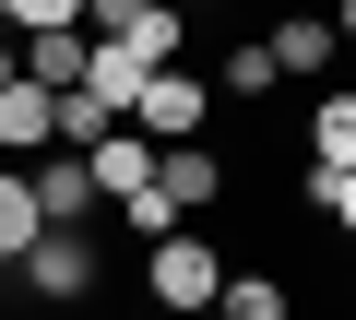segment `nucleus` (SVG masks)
Listing matches in <instances>:
<instances>
[{"mask_svg": "<svg viewBox=\"0 0 356 320\" xmlns=\"http://www.w3.org/2000/svg\"><path fill=\"white\" fill-rule=\"evenodd\" d=\"M36 237H48V226H36V190H24V167H0V273H13Z\"/></svg>", "mask_w": 356, "mask_h": 320, "instance_id": "obj_10", "label": "nucleus"}, {"mask_svg": "<svg viewBox=\"0 0 356 320\" xmlns=\"http://www.w3.org/2000/svg\"><path fill=\"white\" fill-rule=\"evenodd\" d=\"M309 167H321V178H356V95H321V119H309Z\"/></svg>", "mask_w": 356, "mask_h": 320, "instance_id": "obj_9", "label": "nucleus"}, {"mask_svg": "<svg viewBox=\"0 0 356 320\" xmlns=\"http://www.w3.org/2000/svg\"><path fill=\"white\" fill-rule=\"evenodd\" d=\"M214 308H226V320H285V285H273V273H238Z\"/></svg>", "mask_w": 356, "mask_h": 320, "instance_id": "obj_12", "label": "nucleus"}, {"mask_svg": "<svg viewBox=\"0 0 356 320\" xmlns=\"http://www.w3.org/2000/svg\"><path fill=\"white\" fill-rule=\"evenodd\" d=\"M261 60H273V83H285V71H332V24H273Z\"/></svg>", "mask_w": 356, "mask_h": 320, "instance_id": "obj_11", "label": "nucleus"}, {"mask_svg": "<svg viewBox=\"0 0 356 320\" xmlns=\"http://www.w3.org/2000/svg\"><path fill=\"white\" fill-rule=\"evenodd\" d=\"M0 154H13V167H24V154H60V142H48V95H36V83H0Z\"/></svg>", "mask_w": 356, "mask_h": 320, "instance_id": "obj_8", "label": "nucleus"}, {"mask_svg": "<svg viewBox=\"0 0 356 320\" xmlns=\"http://www.w3.org/2000/svg\"><path fill=\"white\" fill-rule=\"evenodd\" d=\"M143 296H154V308H178V320H202V308L226 296L214 237H191V226H178V237H154V249H143Z\"/></svg>", "mask_w": 356, "mask_h": 320, "instance_id": "obj_1", "label": "nucleus"}, {"mask_svg": "<svg viewBox=\"0 0 356 320\" xmlns=\"http://www.w3.org/2000/svg\"><path fill=\"white\" fill-rule=\"evenodd\" d=\"M13 273H24L36 296H60V308H72V296H95V237H72V226H48V237H36L24 261H13Z\"/></svg>", "mask_w": 356, "mask_h": 320, "instance_id": "obj_3", "label": "nucleus"}, {"mask_svg": "<svg viewBox=\"0 0 356 320\" xmlns=\"http://www.w3.org/2000/svg\"><path fill=\"white\" fill-rule=\"evenodd\" d=\"M24 190H36V226H72V237H83V214H107V202H95V178H83V154L24 167Z\"/></svg>", "mask_w": 356, "mask_h": 320, "instance_id": "obj_6", "label": "nucleus"}, {"mask_svg": "<svg viewBox=\"0 0 356 320\" xmlns=\"http://www.w3.org/2000/svg\"><path fill=\"white\" fill-rule=\"evenodd\" d=\"M202 107H214V95H202L191 71H154V83L131 95V119H119V130H143V142H178V130H202Z\"/></svg>", "mask_w": 356, "mask_h": 320, "instance_id": "obj_5", "label": "nucleus"}, {"mask_svg": "<svg viewBox=\"0 0 356 320\" xmlns=\"http://www.w3.org/2000/svg\"><path fill=\"white\" fill-rule=\"evenodd\" d=\"M214 190H226V167H214L202 142H166V154H154V202H166V214H202Z\"/></svg>", "mask_w": 356, "mask_h": 320, "instance_id": "obj_7", "label": "nucleus"}, {"mask_svg": "<svg viewBox=\"0 0 356 320\" xmlns=\"http://www.w3.org/2000/svg\"><path fill=\"white\" fill-rule=\"evenodd\" d=\"M309 214H332V226H356V178H321V167H309Z\"/></svg>", "mask_w": 356, "mask_h": 320, "instance_id": "obj_13", "label": "nucleus"}, {"mask_svg": "<svg viewBox=\"0 0 356 320\" xmlns=\"http://www.w3.org/2000/svg\"><path fill=\"white\" fill-rule=\"evenodd\" d=\"M178 36H191V24H178L166 0H107V12H95V48H131L143 71H166V60H178Z\"/></svg>", "mask_w": 356, "mask_h": 320, "instance_id": "obj_2", "label": "nucleus"}, {"mask_svg": "<svg viewBox=\"0 0 356 320\" xmlns=\"http://www.w3.org/2000/svg\"><path fill=\"white\" fill-rule=\"evenodd\" d=\"M83 178H95V202H119V214H131V202L154 190V142H143V130H107V142H83Z\"/></svg>", "mask_w": 356, "mask_h": 320, "instance_id": "obj_4", "label": "nucleus"}]
</instances>
